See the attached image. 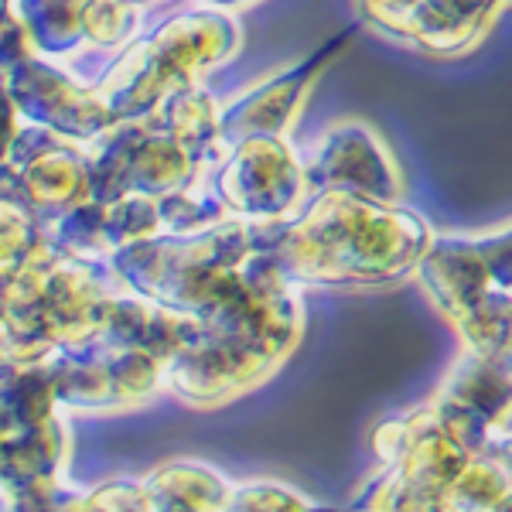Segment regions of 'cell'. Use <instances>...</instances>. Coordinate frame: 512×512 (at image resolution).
Here are the masks:
<instances>
[{
	"label": "cell",
	"instance_id": "7a4b0ae2",
	"mask_svg": "<svg viewBox=\"0 0 512 512\" xmlns=\"http://www.w3.org/2000/svg\"><path fill=\"white\" fill-rule=\"evenodd\" d=\"M352 512H451V506H448V492L410 482V478H403L393 468H383L362 489Z\"/></svg>",
	"mask_w": 512,
	"mask_h": 512
},
{
	"label": "cell",
	"instance_id": "3957f363",
	"mask_svg": "<svg viewBox=\"0 0 512 512\" xmlns=\"http://www.w3.org/2000/svg\"><path fill=\"white\" fill-rule=\"evenodd\" d=\"M512 489L509 475L492 454H475L468 468L451 482L448 506L451 512H492L495 502Z\"/></svg>",
	"mask_w": 512,
	"mask_h": 512
},
{
	"label": "cell",
	"instance_id": "277c9868",
	"mask_svg": "<svg viewBox=\"0 0 512 512\" xmlns=\"http://www.w3.org/2000/svg\"><path fill=\"white\" fill-rule=\"evenodd\" d=\"M222 512H311V502L294 489H287V485L250 482L233 489Z\"/></svg>",
	"mask_w": 512,
	"mask_h": 512
},
{
	"label": "cell",
	"instance_id": "52a82bcc",
	"mask_svg": "<svg viewBox=\"0 0 512 512\" xmlns=\"http://www.w3.org/2000/svg\"><path fill=\"white\" fill-rule=\"evenodd\" d=\"M506 431H512V414L506 417V424H502V434H506Z\"/></svg>",
	"mask_w": 512,
	"mask_h": 512
},
{
	"label": "cell",
	"instance_id": "5b68a950",
	"mask_svg": "<svg viewBox=\"0 0 512 512\" xmlns=\"http://www.w3.org/2000/svg\"><path fill=\"white\" fill-rule=\"evenodd\" d=\"M485 454H492L495 461L502 465V472L509 475V482H512V431H506V434H499L492 441V448L485 451Z\"/></svg>",
	"mask_w": 512,
	"mask_h": 512
},
{
	"label": "cell",
	"instance_id": "6da1fadb",
	"mask_svg": "<svg viewBox=\"0 0 512 512\" xmlns=\"http://www.w3.org/2000/svg\"><path fill=\"white\" fill-rule=\"evenodd\" d=\"M427 407L468 454H485L512 414V369L465 352Z\"/></svg>",
	"mask_w": 512,
	"mask_h": 512
},
{
	"label": "cell",
	"instance_id": "8992f818",
	"mask_svg": "<svg viewBox=\"0 0 512 512\" xmlns=\"http://www.w3.org/2000/svg\"><path fill=\"white\" fill-rule=\"evenodd\" d=\"M492 512H512V489H509L506 495H502L499 502H495V506H492Z\"/></svg>",
	"mask_w": 512,
	"mask_h": 512
}]
</instances>
